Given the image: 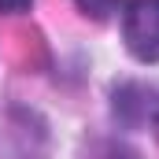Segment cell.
Masks as SVG:
<instances>
[{
    "mask_svg": "<svg viewBox=\"0 0 159 159\" xmlns=\"http://www.w3.org/2000/svg\"><path fill=\"white\" fill-rule=\"evenodd\" d=\"M85 11H93V15H107V11H115V0H78Z\"/></svg>",
    "mask_w": 159,
    "mask_h": 159,
    "instance_id": "obj_3",
    "label": "cell"
},
{
    "mask_svg": "<svg viewBox=\"0 0 159 159\" xmlns=\"http://www.w3.org/2000/svg\"><path fill=\"white\" fill-rule=\"evenodd\" d=\"M34 0H0V11L4 15H15V11H26Z\"/></svg>",
    "mask_w": 159,
    "mask_h": 159,
    "instance_id": "obj_4",
    "label": "cell"
},
{
    "mask_svg": "<svg viewBox=\"0 0 159 159\" xmlns=\"http://www.w3.org/2000/svg\"><path fill=\"white\" fill-rule=\"evenodd\" d=\"M122 41L133 59L159 63V0H129L122 11Z\"/></svg>",
    "mask_w": 159,
    "mask_h": 159,
    "instance_id": "obj_1",
    "label": "cell"
},
{
    "mask_svg": "<svg viewBox=\"0 0 159 159\" xmlns=\"http://www.w3.org/2000/svg\"><path fill=\"white\" fill-rule=\"evenodd\" d=\"M159 111L156 89H144V85H119L115 89V115L126 126H144L152 122Z\"/></svg>",
    "mask_w": 159,
    "mask_h": 159,
    "instance_id": "obj_2",
    "label": "cell"
}]
</instances>
